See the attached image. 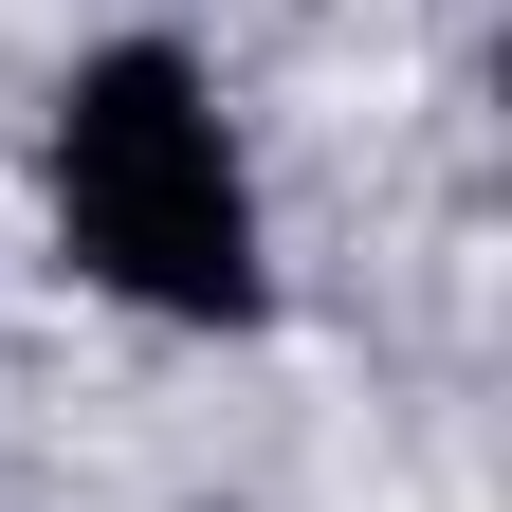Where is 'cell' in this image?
<instances>
[{
	"label": "cell",
	"mask_w": 512,
	"mask_h": 512,
	"mask_svg": "<svg viewBox=\"0 0 512 512\" xmlns=\"http://www.w3.org/2000/svg\"><path fill=\"white\" fill-rule=\"evenodd\" d=\"M55 238H74V275H110L128 311H165V330H238L256 293V183H238V128L202 92V55L183 37H110L74 55V92H55Z\"/></svg>",
	"instance_id": "1"
}]
</instances>
